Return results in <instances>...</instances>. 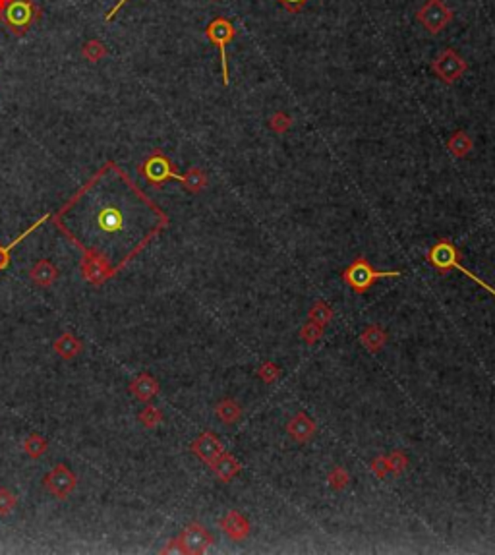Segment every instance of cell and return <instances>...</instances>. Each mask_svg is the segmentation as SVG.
Here are the masks:
<instances>
[{"label":"cell","instance_id":"obj_1","mask_svg":"<svg viewBox=\"0 0 495 555\" xmlns=\"http://www.w3.org/2000/svg\"><path fill=\"white\" fill-rule=\"evenodd\" d=\"M51 219L82 255L105 260L114 275L171 223L165 211L114 161L91 174Z\"/></svg>","mask_w":495,"mask_h":555},{"label":"cell","instance_id":"obj_2","mask_svg":"<svg viewBox=\"0 0 495 555\" xmlns=\"http://www.w3.org/2000/svg\"><path fill=\"white\" fill-rule=\"evenodd\" d=\"M43 10L35 0H0V23L14 37H23L41 20Z\"/></svg>","mask_w":495,"mask_h":555},{"label":"cell","instance_id":"obj_3","mask_svg":"<svg viewBox=\"0 0 495 555\" xmlns=\"http://www.w3.org/2000/svg\"><path fill=\"white\" fill-rule=\"evenodd\" d=\"M401 271H375L366 257H356L343 273V279L348 286H353L356 293H366L379 279L398 277Z\"/></svg>","mask_w":495,"mask_h":555},{"label":"cell","instance_id":"obj_4","mask_svg":"<svg viewBox=\"0 0 495 555\" xmlns=\"http://www.w3.org/2000/svg\"><path fill=\"white\" fill-rule=\"evenodd\" d=\"M428 262L434 265L435 269L439 271H449V269H460L463 273H465L466 277L472 279L474 283H478L480 286H484L486 291H488L489 294H494L495 296V288H491V286L488 285V283H484L482 279H478L474 273H470V271L466 269V267H463L460 265V254H458V250L453 244H451L449 240H441L437 242L432 250L428 252Z\"/></svg>","mask_w":495,"mask_h":555},{"label":"cell","instance_id":"obj_5","mask_svg":"<svg viewBox=\"0 0 495 555\" xmlns=\"http://www.w3.org/2000/svg\"><path fill=\"white\" fill-rule=\"evenodd\" d=\"M138 171L145 181L153 184L155 188H161L169 181H182V174L176 173V166L171 163V159L166 157L161 150H153L151 155L142 165L138 166Z\"/></svg>","mask_w":495,"mask_h":555},{"label":"cell","instance_id":"obj_6","mask_svg":"<svg viewBox=\"0 0 495 555\" xmlns=\"http://www.w3.org/2000/svg\"><path fill=\"white\" fill-rule=\"evenodd\" d=\"M205 37L209 39L213 45L217 47L221 53V72H223V83L225 87L228 85V59H226V45L234 41L236 37V28L233 25L231 20H226L223 16L213 18L207 28H205Z\"/></svg>","mask_w":495,"mask_h":555},{"label":"cell","instance_id":"obj_7","mask_svg":"<svg viewBox=\"0 0 495 555\" xmlns=\"http://www.w3.org/2000/svg\"><path fill=\"white\" fill-rule=\"evenodd\" d=\"M418 22L429 31L432 35L441 33L453 20V10H451L443 0H426V4L416 12Z\"/></svg>","mask_w":495,"mask_h":555},{"label":"cell","instance_id":"obj_8","mask_svg":"<svg viewBox=\"0 0 495 555\" xmlns=\"http://www.w3.org/2000/svg\"><path fill=\"white\" fill-rule=\"evenodd\" d=\"M434 74L441 80L443 83H455L458 78H463L466 70H468V62L455 51V49H445L435 56L434 64H432Z\"/></svg>","mask_w":495,"mask_h":555},{"label":"cell","instance_id":"obj_9","mask_svg":"<svg viewBox=\"0 0 495 555\" xmlns=\"http://www.w3.org/2000/svg\"><path fill=\"white\" fill-rule=\"evenodd\" d=\"M75 484H78V478L66 465H56L43 480L47 492H51L56 499H66L68 495L74 492Z\"/></svg>","mask_w":495,"mask_h":555},{"label":"cell","instance_id":"obj_10","mask_svg":"<svg viewBox=\"0 0 495 555\" xmlns=\"http://www.w3.org/2000/svg\"><path fill=\"white\" fill-rule=\"evenodd\" d=\"M178 542H181L182 554H203L213 544V536L203 525L192 523L182 530Z\"/></svg>","mask_w":495,"mask_h":555},{"label":"cell","instance_id":"obj_11","mask_svg":"<svg viewBox=\"0 0 495 555\" xmlns=\"http://www.w3.org/2000/svg\"><path fill=\"white\" fill-rule=\"evenodd\" d=\"M80 269H82L83 279L93 286H101L103 283H106L109 279L114 277L113 267L95 255H82V262H80Z\"/></svg>","mask_w":495,"mask_h":555},{"label":"cell","instance_id":"obj_12","mask_svg":"<svg viewBox=\"0 0 495 555\" xmlns=\"http://www.w3.org/2000/svg\"><path fill=\"white\" fill-rule=\"evenodd\" d=\"M190 449H192L195 457L202 458L205 465H211V463L223 453V445H221V441L217 439V435L211 434V432H205V434L200 435V437L192 443Z\"/></svg>","mask_w":495,"mask_h":555},{"label":"cell","instance_id":"obj_13","mask_svg":"<svg viewBox=\"0 0 495 555\" xmlns=\"http://www.w3.org/2000/svg\"><path fill=\"white\" fill-rule=\"evenodd\" d=\"M159 389H161L159 382L155 377H151L149 374H140L128 385V391H130L140 403H149L151 398L159 395Z\"/></svg>","mask_w":495,"mask_h":555},{"label":"cell","instance_id":"obj_14","mask_svg":"<svg viewBox=\"0 0 495 555\" xmlns=\"http://www.w3.org/2000/svg\"><path fill=\"white\" fill-rule=\"evenodd\" d=\"M30 277L35 285L43 286V288H49L56 283L59 279V269L53 262L49 260H39L37 263H33V267L30 269Z\"/></svg>","mask_w":495,"mask_h":555},{"label":"cell","instance_id":"obj_15","mask_svg":"<svg viewBox=\"0 0 495 555\" xmlns=\"http://www.w3.org/2000/svg\"><path fill=\"white\" fill-rule=\"evenodd\" d=\"M221 528L225 530V534L233 540H244L250 532V523L246 520L244 515H240L238 511H231L223 520H221Z\"/></svg>","mask_w":495,"mask_h":555},{"label":"cell","instance_id":"obj_16","mask_svg":"<svg viewBox=\"0 0 495 555\" xmlns=\"http://www.w3.org/2000/svg\"><path fill=\"white\" fill-rule=\"evenodd\" d=\"M209 466L213 468V472H215V476H217L221 482H231L236 474L240 472V463H238L233 455L225 453V451H223Z\"/></svg>","mask_w":495,"mask_h":555},{"label":"cell","instance_id":"obj_17","mask_svg":"<svg viewBox=\"0 0 495 555\" xmlns=\"http://www.w3.org/2000/svg\"><path fill=\"white\" fill-rule=\"evenodd\" d=\"M53 350L56 356H61L62 360H72L78 354L82 353V341L75 337L74 333H62L61 337L53 343Z\"/></svg>","mask_w":495,"mask_h":555},{"label":"cell","instance_id":"obj_18","mask_svg":"<svg viewBox=\"0 0 495 555\" xmlns=\"http://www.w3.org/2000/svg\"><path fill=\"white\" fill-rule=\"evenodd\" d=\"M286 429H288L291 437L296 439V441H308L310 437L314 435L315 424L306 414H296L293 420L288 422Z\"/></svg>","mask_w":495,"mask_h":555},{"label":"cell","instance_id":"obj_19","mask_svg":"<svg viewBox=\"0 0 495 555\" xmlns=\"http://www.w3.org/2000/svg\"><path fill=\"white\" fill-rule=\"evenodd\" d=\"M181 184L190 194H197V192H202L207 186V174L200 166H192L186 174H182Z\"/></svg>","mask_w":495,"mask_h":555},{"label":"cell","instance_id":"obj_20","mask_svg":"<svg viewBox=\"0 0 495 555\" xmlns=\"http://www.w3.org/2000/svg\"><path fill=\"white\" fill-rule=\"evenodd\" d=\"M47 219H51V215H43V217L39 219V221H35V223H33V225H31L28 231H23V233L20 234L18 238H14V240L10 242L8 246H0V271H4L8 265H10V252H12V250H14V248L18 246V244H20L23 238H25V236H30V234L33 233L35 228H39V226L43 225Z\"/></svg>","mask_w":495,"mask_h":555},{"label":"cell","instance_id":"obj_21","mask_svg":"<svg viewBox=\"0 0 495 555\" xmlns=\"http://www.w3.org/2000/svg\"><path fill=\"white\" fill-rule=\"evenodd\" d=\"M362 345L368 348L369 353H377L383 345L387 343V333L379 327V325H372L362 333Z\"/></svg>","mask_w":495,"mask_h":555},{"label":"cell","instance_id":"obj_22","mask_svg":"<svg viewBox=\"0 0 495 555\" xmlns=\"http://www.w3.org/2000/svg\"><path fill=\"white\" fill-rule=\"evenodd\" d=\"M447 147H449V151L455 157H466V155L472 151L474 143L472 140H470V135L463 132V130H458V132L451 135V140L447 142Z\"/></svg>","mask_w":495,"mask_h":555},{"label":"cell","instance_id":"obj_23","mask_svg":"<svg viewBox=\"0 0 495 555\" xmlns=\"http://www.w3.org/2000/svg\"><path fill=\"white\" fill-rule=\"evenodd\" d=\"M215 414H217V418L223 422V424H234V422L240 420L242 408L233 398H225V401H221L217 405Z\"/></svg>","mask_w":495,"mask_h":555},{"label":"cell","instance_id":"obj_24","mask_svg":"<svg viewBox=\"0 0 495 555\" xmlns=\"http://www.w3.org/2000/svg\"><path fill=\"white\" fill-rule=\"evenodd\" d=\"M106 54H109V49H106L105 43L99 41V39H90V41H85L82 47V56L87 62H91V64L101 62Z\"/></svg>","mask_w":495,"mask_h":555},{"label":"cell","instance_id":"obj_25","mask_svg":"<svg viewBox=\"0 0 495 555\" xmlns=\"http://www.w3.org/2000/svg\"><path fill=\"white\" fill-rule=\"evenodd\" d=\"M49 449V441H47L43 435L39 434H31L25 441H23V451L25 455L31 458H39L43 457Z\"/></svg>","mask_w":495,"mask_h":555},{"label":"cell","instance_id":"obj_26","mask_svg":"<svg viewBox=\"0 0 495 555\" xmlns=\"http://www.w3.org/2000/svg\"><path fill=\"white\" fill-rule=\"evenodd\" d=\"M138 418H140V422H142L145 428L153 429V428H157L159 424L163 422V413L159 410L157 406L147 405L145 408H143L142 413H140V416H138Z\"/></svg>","mask_w":495,"mask_h":555},{"label":"cell","instance_id":"obj_27","mask_svg":"<svg viewBox=\"0 0 495 555\" xmlns=\"http://www.w3.org/2000/svg\"><path fill=\"white\" fill-rule=\"evenodd\" d=\"M331 319H333V310L325 302H317L314 308L310 310V322L317 323L322 327H325Z\"/></svg>","mask_w":495,"mask_h":555},{"label":"cell","instance_id":"obj_28","mask_svg":"<svg viewBox=\"0 0 495 555\" xmlns=\"http://www.w3.org/2000/svg\"><path fill=\"white\" fill-rule=\"evenodd\" d=\"M18 505V497L10 488H0V517H8Z\"/></svg>","mask_w":495,"mask_h":555},{"label":"cell","instance_id":"obj_29","mask_svg":"<svg viewBox=\"0 0 495 555\" xmlns=\"http://www.w3.org/2000/svg\"><path fill=\"white\" fill-rule=\"evenodd\" d=\"M291 126H293V118L286 113H283V111H277L269 118V128L273 132H277V134H285V132L291 130Z\"/></svg>","mask_w":495,"mask_h":555},{"label":"cell","instance_id":"obj_30","mask_svg":"<svg viewBox=\"0 0 495 555\" xmlns=\"http://www.w3.org/2000/svg\"><path fill=\"white\" fill-rule=\"evenodd\" d=\"M322 335H323V327L314 322H310L308 325H304L300 331V337L304 339L308 345H314V343H317V341L322 339Z\"/></svg>","mask_w":495,"mask_h":555},{"label":"cell","instance_id":"obj_31","mask_svg":"<svg viewBox=\"0 0 495 555\" xmlns=\"http://www.w3.org/2000/svg\"><path fill=\"white\" fill-rule=\"evenodd\" d=\"M348 480H350V476L346 474L345 468H335L333 472H331L329 476V484L333 486L335 489H343L348 484Z\"/></svg>","mask_w":495,"mask_h":555},{"label":"cell","instance_id":"obj_32","mask_svg":"<svg viewBox=\"0 0 495 555\" xmlns=\"http://www.w3.org/2000/svg\"><path fill=\"white\" fill-rule=\"evenodd\" d=\"M257 375H259V377H262L265 383H271V382H275L279 375H281V370H279L275 364L265 362L262 368H259V372H257Z\"/></svg>","mask_w":495,"mask_h":555},{"label":"cell","instance_id":"obj_33","mask_svg":"<svg viewBox=\"0 0 495 555\" xmlns=\"http://www.w3.org/2000/svg\"><path fill=\"white\" fill-rule=\"evenodd\" d=\"M387 461H389V470H391V472L401 474V472H403V470H405L406 458H405V455H403V453H393V455H391V457L387 458Z\"/></svg>","mask_w":495,"mask_h":555},{"label":"cell","instance_id":"obj_34","mask_svg":"<svg viewBox=\"0 0 495 555\" xmlns=\"http://www.w3.org/2000/svg\"><path fill=\"white\" fill-rule=\"evenodd\" d=\"M277 2L283 8H286L288 12H293V14H296V12H300L302 8L308 4L310 0H277Z\"/></svg>","mask_w":495,"mask_h":555},{"label":"cell","instance_id":"obj_35","mask_svg":"<svg viewBox=\"0 0 495 555\" xmlns=\"http://www.w3.org/2000/svg\"><path fill=\"white\" fill-rule=\"evenodd\" d=\"M372 466H374V472L377 474V476H381V478H385V474L389 472V461H387V458H375Z\"/></svg>","mask_w":495,"mask_h":555},{"label":"cell","instance_id":"obj_36","mask_svg":"<svg viewBox=\"0 0 495 555\" xmlns=\"http://www.w3.org/2000/svg\"><path fill=\"white\" fill-rule=\"evenodd\" d=\"M161 554H182L181 542H178V538H173V540H169V544H166L165 548L161 549Z\"/></svg>","mask_w":495,"mask_h":555},{"label":"cell","instance_id":"obj_37","mask_svg":"<svg viewBox=\"0 0 495 555\" xmlns=\"http://www.w3.org/2000/svg\"><path fill=\"white\" fill-rule=\"evenodd\" d=\"M128 0H118V2H116V4H114L113 8H111V10H109V12H106V16H105V22L109 23V22H113L114 18H116V14H118V10H121L122 6H124V4H126Z\"/></svg>","mask_w":495,"mask_h":555},{"label":"cell","instance_id":"obj_38","mask_svg":"<svg viewBox=\"0 0 495 555\" xmlns=\"http://www.w3.org/2000/svg\"><path fill=\"white\" fill-rule=\"evenodd\" d=\"M215 2H219V0H215Z\"/></svg>","mask_w":495,"mask_h":555}]
</instances>
